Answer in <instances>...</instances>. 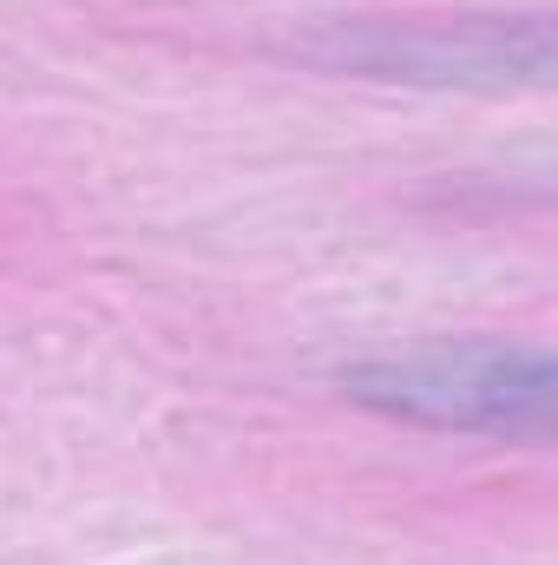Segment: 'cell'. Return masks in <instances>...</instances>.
<instances>
[{
  "mask_svg": "<svg viewBox=\"0 0 558 565\" xmlns=\"http://www.w3.org/2000/svg\"><path fill=\"white\" fill-rule=\"evenodd\" d=\"M348 402L433 434H493V440H552L558 362L539 342L500 335H440L415 349L368 355L342 369Z\"/></svg>",
  "mask_w": 558,
  "mask_h": 565,
  "instance_id": "1",
  "label": "cell"
},
{
  "mask_svg": "<svg viewBox=\"0 0 558 565\" xmlns=\"http://www.w3.org/2000/svg\"><path fill=\"white\" fill-rule=\"evenodd\" d=\"M375 79H433V86H546L552 73V26H500V20H408V26H362L335 53Z\"/></svg>",
  "mask_w": 558,
  "mask_h": 565,
  "instance_id": "2",
  "label": "cell"
}]
</instances>
